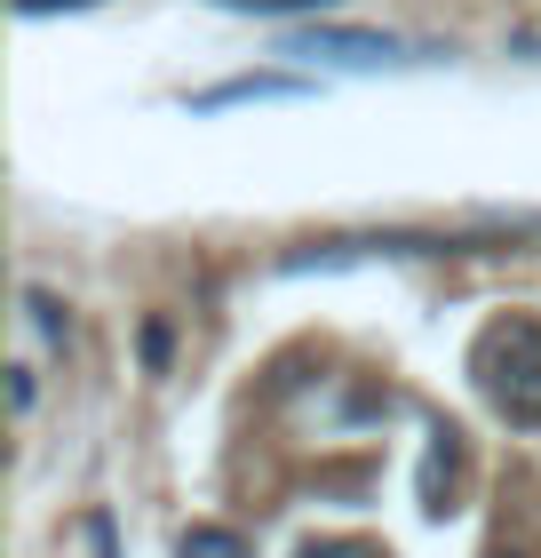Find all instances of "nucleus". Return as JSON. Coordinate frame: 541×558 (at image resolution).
Wrapping results in <instances>:
<instances>
[{"instance_id":"nucleus-6","label":"nucleus","mask_w":541,"mask_h":558,"mask_svg":"<svg viewBox=\"0 0 541 558\" xmlns=\"http://www.w3.org/2000/svg\"><path fill=\"white\" fill-rule=\"evenodd\" d=\"M438 478H454V430H438V447H430V471H422V502L438 511Z\"/></svg>"},{"instance_id":"nucleus-12","label":"nucleus","mask_w":541,"mask_h":558,"mask_svg":"<svg viewBox=\"0 0 541 558\" xmlns=\"http://www.w3.org/2000/svg\"><path fill=\"white\" fill-rule=\"evenodd\" d=\"M48 9H96V0H16V16H48Z\"/></svg>"},{"instance_id":"nucleus-5","label":"nucleus","mask_w":541,"mask_h":558,"mask_svg":"<svg viewBox=\"0 0 541 558\" xmlns=\"http://www.w3.org/2000/svg\"><path fill=\"white\" fill-rule=\"evenodd\" d=\"M175 558H255L239 526H184L175 535Z\"/></svg>"},{"instance_id":"nucleus-8","label":"nucleus","mask_w":541,"mask_h":558,"mask_svg":"<svg viewBox=\"0 0 541 558\" xmlns=\"http://www.w3.org/2000/svg\"><path fill=\"white\" fill-rule=\"evenodd\" d=\"M33 399H40V384H33V367L16 360V367H9V415L24 423V415H33Z\"/></svg>"},{"instance_id":"nucleus-9","label":"nucleus","mask_w":541,"mask_h":558,"mask_svg":"<svg viewBox=\"0 0 541 558\" xmlns=\"http://www.w3.org/2000/svg\"><path fill=\"white\" fill-rule=\"evenodd\" d=\"M231 9H255V16H295V9H327V0H231Z\"/></svg>"},{"instance_id":"nucleus-11","label":"nucleus","mask_w":541,"mask_h":558,"mask_svg":"<svg viewBox=\"0 0 541 558\" xmlns=\"http://www.w3.org/2000/svg\"><path fill=\"white\" fill-rule=\"evenodd\" d=\"M509 57H541V16H533V24H518V33H509Z\"/></svg>"},{"instance_id":"nucleus-1","label":"nucleus","mask_w":541,"mask_h":558,"mask_svg":"<svg viewBox=\"0 0 541 558\" xmlns=\"http://www.w3.org/2000/svg\"><path fill=\"white\" fill-rule=\"evenodd\" d=\"M478 367H485V391H494V408L509 423H541V327L533 319H502L494 336H485L478 351Z\"/></svg>"},{"instance_id":"nucleus-4","label":"nucleus","mask_w":541,"mask_h":558,"mask_svg":"<svg viewBox=\"0 0 541 558\" xmlns=\"http://www.w3.org/2000/svg\"><path fill=\"white\" fill-rule=\"evenodd\" d=\"M24 319L40 327V343H57V351L72 343V303L57 288H24Z\"/></svg>"},{"instance_id":"nucleus-3","label":"nucleus","mask_w":541,"mask_h":558,"mask_svg":"<svg viewBox=\"0 0 541 558\" xmlns=\"http://www.w3.org/2000/svg\"><path fill=\"white\" fill-rule=\"evenodd\" d=\"M271 96H311V81H295V72H231V81H216V88H192V112L271 105Z\"/></svg>"},{"instance_id":"nucleus-2","label":"nucleus","mask_w":541,"mask_h":558,"mask_svg":"<svg viewBox=\"0 0 541 558\" xmlns=\"http://www.w3.org/2000/svg\"><path fill=\"white\" fill-rule=\"evenodd\" d=\"M295 57H327V64L367 72V64H415V48L391 40V33H343V24H327V33H303L295 40Z\"/></svg>"},{"instance_id":"nucleus-10","label":"nucleus","mask_w":541,"mask_h":558,"mask_svg":"<svg viewBox=\"0 0 541 558\" xmlns=\"http://www.w3.org/2000/svg\"><path fill=\"white\" fill-rule=\"evenodd\" d=\"M303 558H374L367 543H303Z\"/></svg>"},{"instance_id":"nucleus-7","label":"nucleus","mask_w":541,"mask_h":558,"mask_svg":"<svg viewBox=\"0 0 541 558\" xmlns=\"http://www.w3.org/2000/svg\"><path fill=\"white\" fill-rule=\"evenodd\" d=\"M168 351H175L168 319H144V367H151V375H168Z\"/></svg>"}]
</instances>
